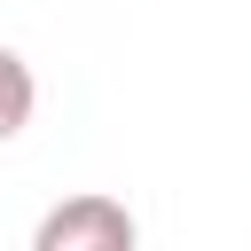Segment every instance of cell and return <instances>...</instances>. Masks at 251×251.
I'll return each instance as SVG.
<instances>
[{
    "label": "cell",
    "mask_w": 251,
    "mask_h": 251,
    "mask_svg": "<svg viewBox=\"0 0 251 251\" xmlns=\"http://www.w3.org/2000/svg\"><path fill=\"white\" fill-rule=\"evenodd\" d=\"M133 243H141V220L102 188H78V196L47 204L39 227H31V251H133Z\"/></svg>",
    "instance_id": "cell-1"
},
{
    "label": "cell",
    "mask_w": 251,
    "mask_h": 251,
    "mask_svg": "<svg viewBox=\"0 0 251 251\" xmlns=\"http://www.w3.org/2000/svg\"><path fill=\"white\" fill-rule=\"evenodd\" d=\"M31 110H39V78H31V63L16 47H0V149L31 126Z\"/></svg>",
    "instance_id": "cell-2"
}]
</instances>
